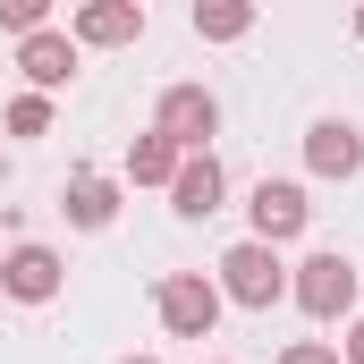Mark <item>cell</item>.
Segmentation results:
<instances>
[{"label": "cell", "instance_id": "1", "mask_svg": "<svg viewBox=\"0 0 364 364\" xmlns=\"http://www.w3.org/2000/svg\"><path fill=\"white\" fill-rule=\"evenodd\" d=\"M229 305H246V314H272L279 296H288V263H279V246H255V237H237L229 255H220V279H212Z\"/></svg>", "mask_w": 364, "mask_h": 364}, {"label": "cell", "instance_id": "2", "mask_svg": "<svg viewBox=\"0 0 364 364\" xmlns=\"http://www.w3.org/2000/svg\"><path fill=\"white\" fill-rule=\"evenodd\" d=\"M153 314H161V331L170 339H212V322H220V288L203 272H170L153 288Z\"/></svg>", "mask_w": 364, "mask_h": 364}, {"label": "cell", "instance_id": "3", "mask_svg": "<svg viewBox=\"0 0 364 364\" xmlns=\"http://www.w3.org/2000/svg\"><path fill=\"white\" fill-rule=\"evenodd\" d=\"M288 296H296L314 322H339V314L356 305V263H348V255H305L296 279H288Z\"/></svg>", "mask_w": 364, "mask_h": 364}, {"label": "cell", "instance_id": "4", "mask_svg": "<svg viewBox=\"0 0 364 364\" xmlns=\"http://www.w3.org/2000/svg\"><path fill=\"white\" fill-rule=\"evenodd\" d=\"M153 136H170L178 153H212V136H220V102H212L203 85H170L161 110H153Z\"/></svg>", "mask_w": 364, "mask_h": 364}, {"label": "cell", "instance_id": "5", "mask_svg": "<svg viewBox=\"0 0 364 364\" xmlns=\"http://www.w3.org/2000/svg\"><path fill=\"white\" fill-rule=\"evenodd\" d=\"M246 212H255V246H288V237H305V220H314V203H305L296 178H263Z\"/></svg>", "mask_w": 364, "mask_h": 364}, {"label": "cell", "instance_id": "6", "mask_svg": "<svg viewBox=\"0 0 364 364\" xmlns=\"http://www.w3.org/2000/svg\"><path fill=\"white\" fill-rule=\"evenodd\" d=\"M60 279H68V272H60L51 246H9V255H0V288H9L17 305H51Z\"/></svg>", "mask_w": 364, "mask_h": 364}, {"label": "cell", "instance_id": "7", "mask_svg": "<svg viewBox=\"0 0 364 364\" xmlns=\"http://www.w3.org/2000/svg\"><path fill=\"white\" fill-rule=\"evenodd\" d=\"M305 170H314V178H356L364 170V136L348 119H314V127H305Z\"/></svg>", "mask_w": 364, "mask_h": 364}, {"label": "cell", "instance_id": "8", "mask_svg": "<svg viewBox=\"0 0 364 364\" xmlns=\"http://www.w3.org/2000/svg\"><path fill=\"white\" fill-rule=\"evenodd\" d=\"M17 68H26V85H34V93H60L68 77H77V43H68L60 26H43V34L17 43Z\"/></svg>", "mask_w": 364, "mask_h": 364}, {"label": "cell", "instance_id": "9", "mask_svg": "<svg viewBox=\"0 0 364 364\" xmlns=\"http://www.w3.org/2000/svg\"><path fill=\"white\" fill-rule=\"evenodd\" d=\"M136 34H144V9H136V0H85L77 26H68V43H93V51H119V43H136Z\"/></svg>", "mask_w": 364, "mask_h": 364}, {"label": "cell", "instance_id": "10", "mask_svg": "<svg viewBox=\"0 0 364 364\" xmlns=\"http://www.w3.org/2000/svg\"><path fill=\"white\" fill-rule=\"evenodd\" d=\"M220 195H229L220 161H212V153H186V161H178V178H170V203H178L186 220H212V212H220Z\"/></svg>", "mask_w": 364, "mask_h": 364}, {"label": "cell", "instance_id": "11", "mask_svg": "<svg viewBox=\"0 0 364 364\" xmlns=\"http://www.w3.org/2000/svg\"><path fill=\"white\" fill-rule=\"evenodd\" d=\"M60 212H68L77 229H110V220H119V186L102 178V170H77V178L60 186Z\"/></svg>", "mask_w": 364, "mask_h": 364}, {"label": "cell", "instance_id": "12", "mask_svg": "<svg viewBox=\"0 0 364 364\" xmlns=\"http://www.w3.org/2000/svg\"><path fill=\"white\" fill-rule=\"evenodd\" d=\"M178 161H186V153L170 144V136H153V127L127 144V178H136V186H170V178H178Z\"/></svg>", "mask_w": 364, "mask_h": 364}, {"label": "cell", "instance_id": "13", "mask_svg": "<svg viewBox=\"0 0 364 364\" xmlns=\"http://www.w3.org/2000/svg\"><path fill=\"white\" fill-rule=\"evenodd\" d=\"M195 34H203V43H237V34H255V0H195Z\"/></svg>", "mask_w": 364, "mask_h": 364}, {"label": "cell", "instance_id": "14", "mask_svg": "<svg viewBox=\"0 0 364 364\" xmlns=\"http://www.w3.org/2000/svg\"><path fill=\"white\" fill-rule=\"evenodd\" d=\"M9 136H51V93H17L9 102Z\"/></svg>", "mask_w": 364, "mask_h": 364}, {"label": "cell", "instance_id": "15", "mask_svg": "<svg viewBox=\"0 0 364 364\" xmlns=\"http://www.w3.org/2000/svg\"><path fill=\"white\" fill-rule=\"evenodd\" d=\"M0 26L26 43V34H43V26H51V0H0Z\"/></svg>", "mask_w": 364, "mask_h": 364}, {"label": "cell", "instance_id": "16", "mask_svg": "<svg viewBox=\"0 0 364 364\" xmlns=\"http://www.w3.org/2000/svg\"><path fill=\"white\" fill-rule=\"evenodd\" d=\"M279 364H339V348H322V339H296V348H279Z\"/></svg>", "mask_w": 364, "mask_h": 364}, {"label": "cell", "instance_id": "17", "mask_svg": "<svg viewBox=\"0 0 364 364\" xmlns=\"http://www.w3.org/2000/svg\"><path fill=\"white\" fill-rule=\"evenodd\" d=\"M339 364H364V314L348 322V348H339Z\"/></svg>", "mask_w": 364, "mask_h": 364}, {"label": "cell", "instance_id": "18", "mask_svg": "<svg viewBox=\"0 0 364 364\" xmlns=\"http://www.w3.org/2000/svg\"><path fill=\"white\" fill-rule=\"evenodd\" d=\"M119 364H161V356H119Z\"/></svg>", "mask_w": 364, "mask_h": 364}, {"label": "cell", "instance_id": "19", "mask_svg": "<svg viewBox=\"0 0 364 364\" xmlns=\"http://www.w3.org/2000/svg\"><path fill=\"white\" fill-rule=\"evenodd\" d=\"M356 43H364V9H356Z\"/></svg>", "mask_w": 364, "mask_h": 364}, {"label": "cell", "instance_id": "20", "mask_svg": "<svg viewBox=\"0 0 364 364\" xmlns=\"http://www.w3.org/2000/svg\"><path fill=\"white\" fill-rule=\"evenodd\" d=\"M0 178H9V153H0Z\"/></svg>", "mask_w": 364, "mask_h": 364}]
</instances>
